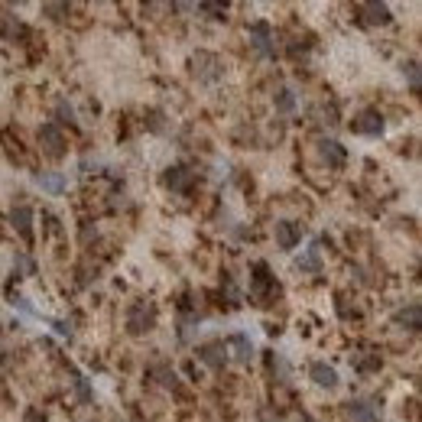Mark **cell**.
I'll return each instance as SVG.
<instances>
[{
	"mask_svg": "<svg viewBox=\"0 0 422 422\" xmlns=\"http://www.w3.org/2000/svg\"><path fill=\"white\" fill-rule=\"evenodd\" d=\"M250 295L266 306L273 295H279V283H276V276L270 273V266L266 264H253V276H250Z\"/></svg>",
	"mask_w": 422,
	"mask_h": 422,
	"instance_id": "6da1fadb",
	"label": "cell"
},
{
	"mask_svg": "<svg viewBox=\"0 0 422 422\" xmlns=\"http://www.w3.org/2000/svg\"><path fill=\"white\" fill-rule=\"evenodd\" d=\"M153 325H156V306L147 302V299L134 302L130 312H127V331L130 335H147V331H153Z\"/></svg>",
	"mask_w": 422,
	"mask_h": 422,
	"instance_id": "7a4b0ae2",
	"label": "cell"
},
{
	"mask_svg": "<svg viewBox=\"0 0 422 422\" xmlns=\"http://www.w3.org/2000/svg\"><path fill=\"white\" fill-rule=\"evenodd\" d=\"M250 46L264 55V59H273L276 55V33H273V26H270V23H253L250 26Z\"/></svg>",
	"mask_w": 422,
	"mask_h": 422,
	"instance_id": "3957f363",
	"label": "cell"
},
{
	"mask_svg": "<svg viewBox=\"0 0 422 422\" xmlns=\"http://www.w3.org/2000/svg\"><path fill=\"white\" fill-rule=\"evenodd\" d=\"M351 130L360 134V137H380V134H383V114L374 111V107H364V111L351 120Z\"/></svg>",
	"mask_w": 422,
	"mask_h": 422,
	"instance_id": "277c9868",
	"label": "cell"
},
{
	"mask_svg": "<svg viewBox=\"0 0 422 422\" xmlns=\"http://www.w3.org/2000/svg\"><path fill=\"white\" fill-rule=\"evenodd\" d=\"M39 143L46 149V156H65V134L59 130V124H42L39 127Z\"/></svg>",
	"mask_w": 422,
	"mask_h": 422,
	"instance_id": "5b68a950",
	"label": "cell"
},
{
	"mask_svg": "<svg viewBox=\"0 0 422 422\" xmlns=\"http://www.w3.org/2000/svg\"><path fill=\"white\" fill-rule=\"evenodd\" d=\"M299 241H302V224L276 221V244H279V250H295Z\"/></svg>",
	"mask_w": 422,
	"mask_h": 422,
	"instance_id": "8992f818",
	"label": "cell"
},
{
	"mask_svg": "<svg viewBox=\"0 0 422 422\" xmlns=\"http://www.w3.org/2000/svg\"><path fill=\"white\" fill-rule=\"evenodd\" d=\"M163 182H166L172 192H189L192 189V182H195V172H192L189 166H169L166 169V176H163Z\"/></svg>",
	"mask_w": 422,
	"mask_h": 422,
	"instance_id": "52a82bcc",
	"label": "cell"
},
{
	"mask_svg": "<svg viewBox=\"0 0 422 422\" xmlns=\"http://www.w3.org/2000/svg\"><path fill=\"white\" fill-rule=\"evenodd\" d=\"M199 360H205L211 370H224V364H228V348H224V341H208V345H201Z\"/></svg>",
	"mask_w": 422,
	"mask_h": 422,
	"instance_id": "ba28073f",
	"label": "cell"
},
{
	"mask_svg": "<svg viewBox=\"0 0 422 422\" xmlns=\"http://www.w3.org/2000/svg\"><path fill=\"white\" fill-rule=\"evenodd\" d=\"M195 65V75H199L201 82H214V78H221V62H218V55H208V53H199L192 59Z\"/></svg>",
	"mask_w": 422,
	"mask_h": 422,
	"instance_id": "9c48e42d",
	"label": "cell"
},
{
	"mask_svg": "<svg viewBox=\"0 0 422 422\" xmlns=\"http://www.w3.org/2000/svg\"><path fill=\"white\" fill-rule=\"evenodd\" d=\"M224 348L234 351V360H237V364H250L253 345H250V338H247V335H241V331H237V335H231L228 341H224Z\"/></svg>",
	"mask_w": 422,
	"mask_h": 422,
	"instance_id": "30bf717a",
	"label": "cell"
},
{
	"mask_svg": "<svg viewBox=\"0 0 422 422\" xmlns=\"http://www.w3.org/2000/svg\"><path fill=\"white\" fill-rule=\"evenodd\" d=\"M393 322L400 328H406V331H419L422 328V309H419V302H410L406 309H400L396 315H393Z\"/></svg>",
	"mask_w": 422,
	"mask_h": 422,
	"instance_id": "8fae6325",
	"label": "cell"
},
{
	"mask_svg": "<svg viewBox=\"0 0 422 422\" xmlns=\"http://www.w3.org/2000/svg\"><path fill=\"white\" fill-rule=\"evenodd\" d=\"M309 377L315 380L318 387H325V390H335V387H338V370L328 367L325 360H315V364L309 367Z\"/></svg>",
	"mask_w": 422,
	"mask_h": 422,
	"instance_id": "7c38bea8",
	"label": "cell"
},
{
	"mask_svg": "<svg viewBox=\"0 0 422 422\" xmlns=\"http://www.w3.org/2000/svg\"><path fill=\"white\" fill-rule=\"evenodd\" d=\"M345 412L351 422H377V406L370 400H351Z\"/></svg>",
	"mask_w": 422,
	"mask_h": 422,
	"instance_id": "4fadbf2b",
	"label": "cell"
},
{
	"mask_svg": "<svg viewBox=\"0 0 422 422\" xmlns=\"http://www.w3.org/2000/svg\"><path fill=\"white\" fill-rule=\"evenodd\" d=\"M360 13H364V23H367V26H387V23L393 20L387 3H364Z\"/></svg>",
	"mask_w": 422,
	"mask_h": 422,
	"instance_id": "5bb4252c",
	"label": "cell"
},
{
	"mask_svg": "<svg viewBox=\"0 0 422 422\" xmlns=\"http://www.w3.org/2000/svg\"><path fill=\"white\" fill-rule=\"evenodd\" d=\"M318 156L325 159L331 169L345 166V147H341V143H335V140H322V143H318Z\"/></svg>",
	"mask_w": 422,
	"mask_h": 422,
	"instance_id": "9a60e30c",
	"label": "cell"
},
{
	"mask_svg": "<svg viewBox=\"0 0 422 422\" xmlns=\"http://www.w3.org/2000/svg\"><path fill=\"white\" fill-rule=\"evenodd\" d=\"M10 224L20 231V237H26V241H30V237H33V208L17 205V208L10 211Z\"/></svg>",
	"mask_w": 422,
	"mask_h": 422,
	"instance_id": "2e32d148",
	"label": "cell"
},
{
	"mask_svg": "<svg viewBox=\"0 0 422 422\" xmlns=\"http://www.w3.org/2000/svg\"><path fill=\"white\" fill-rule=\"evenodd\" d=\"M295 270H302V273H322V250H318V244H312V247L299 257Z\"/></svg>",
	"mask_w": 422,
	"mask_h": 422,
	"instance_id": "e0dca14e",
	"label": "cell"
},
{
	"mask_svg": "<svg viewBox=\"0 0 422 422\" xmlns=\"http://www.w3.org/2000/svg\"><path fill=\"white\" fill-rule=\"evenodd\" d=\"M36 185L46 189L49 195H62L65 192V176L62 172H39V176H36Z\"/></svg>",
	"mask_w": 422,
	"mask_h": 422,
	"instance_id": "ac0fdd59",
	"label": "cell"
},
{
	"mask_svg": "<svg viewBox=\"0 0 422 422\" xmlns=\"http://www.w3.org/2000/svg\"><path fill=\"white\" fill-rule=\"evenodd\" d=\"M293 107H295L293 91H289V88H279V91H276V111H279V114H293Z\"/></svg>",
	"mask_w": 422,
	"mask_h": 422,
	"instance_id": "d6986e66",
	"label": "cell"
},
{
	"mask_svg": "<svg viewBox=\"0 0 422 422\" xmlns=\"http://www.w3.org/2000/svg\"><path fill=\"white\" fill-rule=\"evenodd\" d=\"M270 370H273V374H276L279 380L289 377V364H286L283 354H270Z\"/></svg>",
	"mask_w": 422,
	"mask_h": 422,
	"instance_id": "ffe728a7",
	"label": "cell"
},
{
	"mask_svg": "<svg viewBox=\"0 0 422 422\" xmlns=\"http://www.w3.org/2000/svg\"><path fill=\"white\" fill-rule=\"evenodd\" d=\"M75 390H78V400H82V403H91V396H95V393H91V387H88V380H84L82 374H75Z\"/></svg>",
	"mask_w": 422,
	"mask_h": 422,
	"instance_id": "44dd1931",
	"label": "cell"
},
{
	"mask_svg": "<svg viewBox=\"0 0 422 422\" xmlns=\"http://www.w3.org/2000/svg\"><path fill=\"white\" fill-rule=\"evenodd\" d=\"M13 266H17V273H23V276H33V273H36V264H33L30 257H23V253H17Z\"/></svg>",
	"mask_w": 422,
	"mask_h": 422,
	"instance_id": "7402d4cb",
	"label": "cell"
},
{
	"mask_svg": "<svg viewBox=\"0 0 422 422\" xmlns=\"http://www.w3.org/2000/svg\"><path fill=\"white\" fill-rule=\"evenodd\" d=\"M201 13H211L214 20H224V13H228V3H199Z\"/></svg>",
	"mask_w": 422,
	"mask_h": 422,
	"instance_id": "603a6c76",
	"label": "cell"
},
{
	"mask_svg": "<svg viewBox=\"0 0 422 422\" xmlns=\"http://www.w3.org/2000/svg\"><path fill=\"white\" fill-rule=\"evenodd\" d=\"M10 302H13V309H20L23 315H30V318H36L39 312L30 306V299H23V295H10Z\"/></svg>",
	"mask_w": 422,
	"mask_h": 422,
	"instance_id": "cb8c5ba5",
	"label": "cell"
},
{
	"mask_svg": "<svg viewBox=\"0 0 422 422\" xmlns=\"http://www.w3.org/2000/svg\"><path fill=\"white\" fill-rule=\"evenodd\" d=\"M55 114H59V120H62V124H78V120H75V111L68 104H65V101H59V104H55Z\"/></svg>",
	"mask_w": 422,
	"mask_h": 422,
	"instance_id": "d4e9b609",
	"label": "cell"
},
{
	"mask_svg": "<svg viewBox=\"0 0 422 422\" xmlns=\"http://www.w3.org/2000/svg\"><path fill=\"white\" fill-rule=\"evenodd\" d=\"M3 36H7V39H17V36H26V30H23V23L7 20L3 23Z\"/></svg>",
	"mask_w": 422,
	"mask_h": 422,
	"instance_id": "484cf974",
	"label": "cell"
},
{
	"mask_svg": "<svg viewBox=\"0 0 422 422\" xmlns=\"http://www.w3.org/2000/svg\"><path fill=\"white\" fill-rule=\"evenodd\" d=\"M42 10L49 13V17H53V20H62V13H68V3H46V7H42Z\"/></svg>",
	"mask_w": 422,
	"mask_h": 422,
	"instance_id": "4316f807",
	"label": "cell"
},
{
	"mask_svg": "<svg viewBox=\"0 0 422 422\" xmlns=\"http://www.w3.org/2000/svg\"><path fill=\"white\" fill-rule=\"evenodd\" d=\"M156 377H159L163 387H176V374H172L169 367H156Z\"/></svg>",
	"mask_w": 422,
	"mask_h": 422,
	"instance_id": "83f0119b",
	"label": "cell"
},
{
	"mask_svg": "<svg viewBox=\"0 0 422 422\" xmlns=\"http://www.w3.org/2000/svg\"><path fill=\"white\" fill-rule=\"evenodd\" d=\"M403 72L410 75V84H412V91H419V65H416V62H410V65H406V68H403Z\"/></svg>",
	"mask_w": 422,
	"mask_h": 422,
	"instance_id": "f1b7e54d",
	"label": "cell"
},
{
	"mask_svg": "<svg viewBox=\"0 0 422 422\" xmlns=\"http://www.w3.org/2000/svg\"><path fill=\"white\" fill-rule=\"evenodd\" d=\"M149 130H163V114H159V111H149Z\"/></svg>",
	"mask_w": 422,
	"mask_h": 422,
	"instance_id": "f546056e",
	"label": "cell"
},
{
	"mask_svg": "<svg viewBox=\"0 0 422 422\" xmlns=\"http://www.w3.org/2000/svg\"><path fill=\"white\" fill-rule=\"evenodd\" d=\"M23 422H49V419H46V416H42L39 410H30V412H26V419H23Z\"/></svg>",
	"mask_w": 422,
	"mask_h": 422,
	"instance_id": "4dcf8cb0",
	"label": "cell"
},
{
	"mask_svg": "<svg viewBox=\"0 0 422 422\" xmlns=\"http://www.w3.org/2000/svg\"><path fill=\"white\" fill-rule=\"evenodd\" d=\"M46 221H49V231H53V234L62 231V228H59V218H55V214H46Z\"/></svg>",
	"mask_w": 422,
	"mask_h": 422,
	"instance_id": "1f68e13d",
	"label": "cell"
},
{
	"mask_svg": "<svg viewBox=\"0 0 422 422\" xmlns=\"http://www.w3.org/2000/svg\"><path fill=\"white\" fill-rule=\"evenodd\" d=\"M53 325H55V331H59V335H68V331H72V328L65 325V322H53Z\"/></svg>",
	"mask_w": 422,
	"mask_h": 422,
	"instance_id": "d6a6232c",
	"label": "cell"
},
{
	"mask_svg": "<svg viewBox=\"0 0 422 422\" xmlns=\"http://www.w3.org/2000/svg\"><path fill=\"white\" fill-rule=\"evenodd\" d=\"M0 360H3V348H0Z\"/></svg>",
	"mask_w": 422,
	"mask_h": 422,
	"instance_id": "836d02e7",
	"label": "cell"
}]
</instances>
